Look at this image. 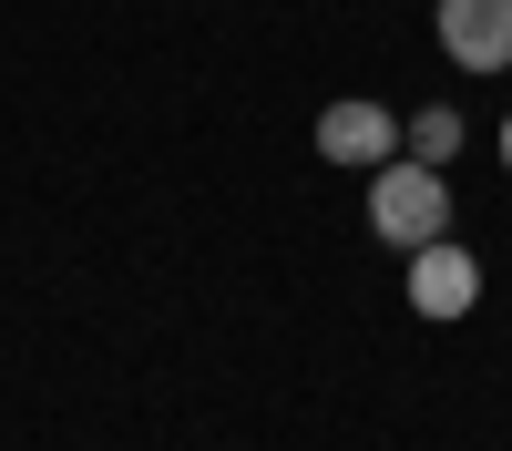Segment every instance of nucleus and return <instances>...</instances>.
<instances>
[{
	"label": "nucleus",
	"instance_id": "obj_1",
	"mask_svg": "<svg viewBox=\"0 0 512 451\" xmlns=\"http://www.w3.org/2000/svg\"><path fill=\"white\" fill-rule=\"evenodd\" d=\"M369 236L379 246H431V236H451V185H441V164H420V154H390L369 175Z\"/></svg>",
	"mask_w": 512,
	"mask_h": 451
},
{
	"label": "nucleus",
	"instance_id": "obj_3",
	"mask_svg": "<svg viewBox=\"0 0 512 451\" xmlns=\"http://www.w3.org/2000/svg\"><path fill=\"white\" fill-rule=\"evenodd\" d=\"M318 154H328V164H349V175H379V164L400 154V113H390V103H369V93L318 103Z\"/></svg>",
	"mask_w": 512,
	"mask_h": 451
},
{
	"label": "nucleus",
	"instance_id": "obj_4",
	"mask_svg": "<svg viewBox=\"0 0 512 451\" xmlns=\"http://www.w3.org/2000/svg\"><path fill=\"white\" fill-rule=\"evenodd\" d=\"M431 31L461 72H512V0H441Z\"/></svg>",
	"mask_w": 512,
	"mask_h": 451
},
{
	"label": "nucleus",
	"instance_id": "obj_2",
	"mask_svg": "<svg viewBox=\"0 0 512 451\" xmlns=\"http://www.w3.org/2000/svg\"><path fill=\"white\" fill-rule=\"evenodd\" d=\"M400 287H410L420 318H472L482 308V257L461 236H431V246H410V277Z\"/></svg>",
	"mask_w": 512,
	"mask_h": 451
},
{
	"label": "nucleus",
	"instance_id": "obj_5",
	"mask_svg": "<svg viewBox=\"0 0 512 451\" xmlns=\"http://www.w3.org/2000/svg\"><path fill=\"white\" fill-rule=\"evenodd\" d=\"M461 144H472V123H461L451 103H431V113H410V123H400V154L441 164V175H451V154H461Z\"/></svg>",
	"mask_w": 512,
	"mask_h": 451
},
{
	"label": "nucleus",
	"instance_id": "obj_6",
	"mask_svg": "<svg viewBox=\"0 0 512 451\" xmlns=\"http://www.w3.org/2000/svg\"><path fill=\"white\" fill-rule=\"evenodd\" d=\"M502 175H512V113H502Z\"/></svg>",
	"mask_w": 512,
	"mask_h": 451
}]
</instances>
